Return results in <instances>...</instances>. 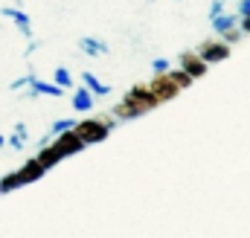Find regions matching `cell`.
Wrapping results in <instances>:
<instances>
[{"mask_svg": "<svg viewBox=\"0 0 250 238\" xmlns=\"http://www.w3.org/2000/svg\"><path fill=\"white\" fill-rule=\"evenodd\" d=\"M76 137L84 142V145H96V142H105L108 139V125L102 122V117H93V119H82V122H76Z\"/></svg>", "mask_w": 250, "mask_h": 238, "instance_id": "6da1fadb", "label": "cell"}, {"mask_svg": "<svg viewBox=\"0 0 250 238\" xmlns=\"http://www.w3.org/2000/svg\"><path fill=\"white\" fill-rule=\"evenodd\" d=\"M230 53H233V50H230L224 41L212 38V41H204V44H201V50H198V59H201L204 64H207V67H209V64L227 61V59H230Z\"/></svg>", "mask_w": 250, "mask_h": 238, "instance_id": "7a4b0ae2", "label": "cell"}, {"mask_svg": "<svg viewBox=\"0 0 250 238\" xmlns=\"http://www.w3.org/2000/svg\"><path fill=\"white\" fill-rule=\"evenodd\" d=\"M125 102H131V105H137L140 111H154V108H160V102H157V96L148 90V84H134L128 93H125Z\"/></svg>", "mask_w": 250, "mask_h": 238, "instance_id": "3957f363", "label": "cell"}, {"mask_svg": "<svg viewBox=\"0 0 250 238\" xmlns=\"http://www.w3.org/2000/svg\"><path fill=\"white\" fill-rule=\"evenodd\" d=\"M56 142H53V148L62 154V160L64 157H73V154H79V151H84L87 145L76 137V131H64V134H59V137H53Z\"/></svg>", "mask_w": 250, "mask_h": 238, "instance_id": "277c9868", "label": "cell"}, {"mask_svg": "<svg viewBox=\"0 0 250 238\" xmlns=\"http://www.w3.org/2000/svg\"><path fill=\"white\" fill-rule=\"evenodd\" d=\"M148 90H151V93L157 96V102H160V105H163V102H172V99H175V96L181 93V90H178V87H175V84L169 81V76H166V73L154 76V79L148 81Z\"/></svg>", "mask_w": 250, "mask_h": 238, "instance_id": "5b68a950", "label": "cell"}, {"mask_svg": "<svg viewBox=\"0 0 250 238\" xmlns=\"http://www.w3.org/2000/svg\"><path fill=\"white\" fill-rule=\"evenodd\" d=\"M178 67L187 73L189 79L195 81V79H204L207 76V64L198 59V53H192V50H184L181 53V59H178Z\"/></svg>", "mask_w": 250, "mask_h": 238, "instance_id": "8992f818", "label": "cell"}, {"mask_svg": "<svg viewBox=\"0 0 250 238\" xmlns=\"http://www.w3.org/2000/svg\"><path fill=\"white\" fill-rule=\"evenodd\" d=\"M47 175V169L35 160V157H29L21 169H18V178H21V186H26V183H35V180H41Z\"/></svg>", "mask_w": 250, "mask_h": 238, "instance_id": "52a82bcc", "label": "cell"}, {"mask_svg": "<svg viewBox=\"0 0 250 238\" xmlns=\"http://www.w3.org/2000/svg\"><path fill=\"white\" fill-rule=\"evenodd\" d=\"M0 15H3V18H9V20L18 26V32H21L23 38H32V29H29V15H26V12H21V9H15V6H12V9L6 6V9H0Z\"/></svg>", "mask_w": 250, "mask_h": 238, "instance_id": "ba28073f", "label": "cell"}, {"mask_svg": "<svg viewBox=\"0 0 250 238\" xmlns=\"http://www.w3.org/2000/svg\"><path fill=\"white\" fill-rule=\"evenodd\" d=\"M79 50H82L84 56H90V59H102V56L108 53V44H105L102 38H93V35H82V38H79Z\"/></svg>", "mask_w": 250, "mask_h": 238, "instance_id": "9c48e42d", "label": "cell"}, {"mask_svg": "<svg viewBox=\"0 0 250 238\" xmlns=\"http://www.w3.org/2000/svg\"><path fill=\"white\" fill-rule=\"evenodd\" d=\"M111 114H114V119H117V122H131V119L146 117V111H140L137 105H131V102H125V99L114 105V111H111Z\"/></svg>", "mask_w": 250, "mask_h": 238, "instance_id": "30bf717a", "label": "cell"}, {"mask_svg": "<svg viewBox=\"0 0 250 238\" xmlns=\"http://www.w3.org/2000/svg\"><path fill=\"white\" fill-rule=\"evenodd\" d=\"M82 81H84V87L90 90L93 99H96V96H111V84H105V81L96 79L93 73H82Z\"/></svg>", "mask_w": 250, "mask_h": 238, "instance_id": "8fae6325", "label": "cell"}, {"mask_svg": "<svg viewBox=\"0 0 250 238\" xmlns=\"http://www.w3.org/2000/svg\"><path fill=\"white\" fill-rule=\"evenodd\" d=\"M35 160H38V163H41V166L50 172L53 166H59V163H62V154L53 148V142H47V145H41V151L35 154Z\"/></svg>", "mask_w": 250, "mask_h": 238, "instance_id": "7c38bea8", "label": "cell"}, {"mask_svg": "<svg viewBox=\"0 0 250 238\" xmlns=\"http://www.w3.org/2000/svg\"><path fill=\"white\" fill-rule=\"evenodd\" d=\"M73 108L79 111V114H87V111H93V96H90V90L87 87H79L76 93H73Z\"/></svg>", "mask_w": 250, "mask_h": 238, "instance_id": "4fadbf2b", "label": "cell"}, {"mask_svg": "<svg viewBox=\"0 0 250 238\" xmlns=\"http://www.w3.org/2000/svg\"><path fill=\"white\" fill-rule=\"evenodd\" d=\"M209 23H212V29H215L218 35H224L227 29H233V26H239V18H236V15H230V12H224V15H218V18H212Z\"/></svg>", "mask_w": 250, "mask_h": 238, "instance_id": "5bb4252c", "label": "cell"}, {"mask_svg": "<svg viewBox=\"0 0 250 238\" xmlns=\"http://www.w3.org/2000/svg\"><path fill=\"white\" fill-rule=\"evenodd\" d=\"M76 122H79V119H56V122L50 125V134H47V137H44L41 142L47 145V142H50L53 137H59V134H64V131H73V128H76Z\"/></svg>", "mask_w": 250, "mask_h": 238, "instance_id": "9a60e30c", "label": "cell"}, {"mask_svg": "<svg viewBox=\"0 0 250 238\" xmlns=\"http://www.w3.org/2000/svg\"><path fill=\"white\" fill-rule=\"evenodd\" d=\"M166 76H169V81H172L178 90H187L189 84H192V79H189L181 67H169V70H166Z\"/></svg>", "mask_w": 250, "mask_h": 238, "instance_id": "2e32d148", "label": "cell"}, {"mask_svg": "<svg viewBox=\"0 0 250 238\" xmlns=\"http://www.w3.org/2000/svg\"><path fill=\"white\" fill-rule=\"evenodd\" d=\"M6 142H9L15 151H21V148L26 145V125H23V122H18V125H15V131L9 134V139H6Z\"/></svg>", "mask_w": 250, "mask_h": 238, "instance_id": "e0dca14e", "label": "cell"}, {"mask_svg": "<svg viewBox=\"0 0 250 238\" xmlns=\"http://www.w3.org/2000/svg\"><path fill=\"white\" fill-rule=\"evenodd\" d=\"M53 84H59L62 90H67V87H73V76H70V70H67V67H56Z\"/></svg>", "mask_w": 250, "mask_h": 238, "instance_id": "ac0fdd59", "label": "cell"}, {"mask_svg": "<svg viewBox=\"0 0 250 238\" xmlns=\"http://www.w3.org/2000/svg\"><path fill=\"white\" fill-rule=\"evenodd\" d=\"M15 189H21V178H18V172H9V175L0 178V192H15Z\"/></svg>", "mask_w": 250, "mask_h": 238, "instance_id": "d6986e66", "label": "cell"}, {"mask_svg": "<svg viewBox=\"0 0 250 238\" xmlns=\"http://www.w3.org/2000/svg\"><path fill=\"white\" fill-rule=\"evenodd\" d=\"M218 41H224L227 47H233V44H239V41H242V29H239V26H233V29H227L224 35H218Z\"/></svg>", "mask_w": 250, "mask_h": 238, "instance_id": "ffe728a7", "label": "cell"}, {"mask_svg": "<svg viewBox=\"0 0 250 238\" xmlns=\"http://www.w3.org/2000/svg\"><path fill=\"white\" fill-rule=\"evenodd\" d=\"M32 79H35V73H26V76L15 79V81H12L9 87H12V90H23V87H29V84H32Z\"/></svg>", "mask_w": 250, "mask_h": 238, "instance_id": "44dd1931", "label": "cell"}, {"mask_svg": "<svg viewBox=\"0 0 250 238\" xmlns=\"http://www.w3.org/2000/svg\"><path fill=\"white\" fill-rule=\"evenodd\" d=\"M169 67H172V61H169V59H154V61H151V73H157V76H160V73H166Z\"/></svg>", "mask_w": 250, "mask_h": 238, "instance_id": "7402d4cb", "label": "cell"}, {"mask_svg": "<svg viewBox=\"0 0 250 238\" xmlns=\"http://www.w3.org/2000/svg\"><path fill=\"white\" fill-rule=\"evenodd\" d=\"M218 15H224V0H212V6H209V20Z\"/></svg>", "mask_w": 250, "mask_h": 238, "instance_id": "603a6c76", "label": "cell"}, {"mask_svg": "<svg viewBox=\"0 0 250 238\" xmlns=\"http://www.w3.org/2000/svg\"><path fill=\"white\" fill-rule=\"evenodd\" d=\"M236 18H250V0H239V6H236Z\"/></svg>", "mask_w": 250, "mask_h": 238, "instance_id": "cb8c5ba5", "label": "cell"}, {"mask_svg": "<svg viewBox=\"0 0 250 238\" xmlns=\"http://www.w3.org/2000/svg\"><path fill=\"white\" fill-rule=\"evenodd\" d=\"M35 50H38V41H35V38H29V44H26V50H23V56L29 59V56L35 53Z\"/></svg>", "mask_w": 250, "mask_h": 238, "instance_id": "d4e9b609", "label": "cell"}, {"mask_svg": "<svg viewBox=\"0 0 250 238\" xmlns=\"http://www.w3.org/2000/svg\"><path fill=\"white\" fill-rule=\"evenodd\" d=\"M239 20H242V26H239L242 35H250V18H239Z\"/></svg>", "mask_w": 250, "mask_h": 238, "instance_id": "484cf974", "label": "cell"}, {"mask_svg": "<svg viewBox=\"0 0 250 238\" xmlns=\"http://www.w3.org/2000/svg\"><path fill=\"white\" fill-rule=\"evenodd\" d=\"M3 145H6V137H3V134H0V148H3Z\"/></svg>", "mask_w": 250, "mask_h": 238, "instance_id": "4316f807", "label": "cell"}, {"mask_svg": "<svg viewBox=\"0 0 250 238\" xmlns=\"http://www.w3.org/2000/svg\"><path fill=\"white\" fill-rule=\"evenodd\" d=\"M151 3H163V0H151ZM175 3H178V0H175Z\"/></svg>", "mask_w": 250, "mask_h": 238, "instance_id": "83f0119b", "label": "cell"}, {"mask_svg": "<svg viewBox=\"0 0 250 238\" xmlns=\"http://www.w3.org/2000/svg\"><path fill=\"white\" fill-rule=\"evenodd\" d=\"M0 195H3V192H0Z\"/></svg>", "mask_w": 250, "mask_h": 238, "instance_id": "f1b7e54d", "label": "cell"}]
</instances>
